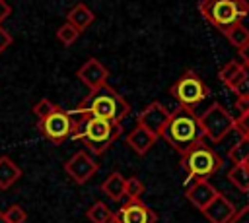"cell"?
I'll use <instances>...</instances> for the list:
<instances>
[{
    "instance_id": "obj_1",
    "label": "cell",
    "mask_w": 249,
    "mask_h": 223,
    "mask_svg": "<svg viewBox=\"0 0 249 223\" xmlns=\"http://www.w3.org/2000/svg\"><path fill=\"white\" fill-rule=\"evenodd\" d=\"M76 116H95L113 122H121L124 116L130 114V103L121 97L111 85L103 83L91 89L72 111Z\"/></svg>"
},
{
    "instance_id": "obj_2",
    "label": "cell",
    "mask_w": 249,
    "mask_h": 223,
    "mask_svg": "<svg viewBox=\"0 0 249 223\" xmlns=\"http://www.w3.org/2000/svg\"><path fill=\"white\" fill-rule=\"evenodd\" d=\"M72 116L76 120V128H74L72 138L80 140L93 155L105 153L123 134L121 122L95 118V116H76L74 112H72Z\"/></svg>"
},
{
    "instance_id": "obj_3",
    "label": "cell",
    "mask_w": 249,
    "mask_h": 223,
    "mask_svg": "<svg viewBox=\"0 0 249 223\" xmlns=\"http://www.w3.org/2000/svg\"><path fill=\"white\" fill-rule=\"evenodd\" d=\"M160 136L179 153L189 151L193 145L200 143L204 138L198 116L195 114V111L185 107H177L173 112H169V118Z\"/></svg>"
},
{
    "instance_id": "obj_4",
    "label": "cell",
    "mask_w": 249,
    "mask_h": 223,
    "mask_svg": "<svg viewBox=\"0 0 249 223\" xmlns=\"http://www.w3.org/2000/svg\"><path fill=\"white\" fill-rule=\"evenodd\" d=\"M181 167L187 173L185 186H191L196 180H208L212 175H216L222 169V157L216 149L200 142L189 151L181 153Z\"/></svg>"
},
{
    "instance_id": "obj_5",
    "label": "cell",
    "mask_w": 249,
    "mask_h": 223,
    "mask_svg": "<svg viewBox=\"0 0 249 223\" xmlns=\"http://www.w3.org/2000/svg\"><path fill=\"white\" fill-rule=\"evenodd\" d=\"M198 12L212 27L222 33L241 23V19L249 16L247 8L239 0H200Z\"/></svg>"
},
{
    "instance_id": "obj_6",
    "label": "cell",
    "mask_w": 249,
    "mask_h": 223,
    "mask_svg": "<svg viewBox=\"0 0 249 223\" xmlns=\"http://www.w3.org/2000/svg\"><path fill=\"white\" fill-rule=\"evenodd\" d=\"M169 93H171V97L179 103V107H185V109L195 111V107H198V105L210 95V89H208V85L198 78L196 72L187 70V72H183V76L169 87Z\"/></svg>"
},
{
    "instance_id": "obj_7",
    "label": "cell",
    "mask_w": 249,
    "mask_h": 223,
    "mask_svg": "<svg viewBox=\"0 0 249 223\" xmlns=\"http://www.w3.org/2000/svg\"><path fill=\"white\" fill-rule=\"evenodd\" d=\"M200 128L204 138H208L210 142L218 143L222 142L230 132H233L235 128V118L220 105V103H212L200 116H198Z\"/></svg>"
},
{
    "instance_id": "obj_8",
    "label": "cell",
    "mask_w": 249,
    "mask_h": 223,
    "mask_svg": "<svg viewBox=\"0 0 249 223\" xmlns=\"http://www.w3.org/2000/svg\"><path fill=\"white\" fill-rule=\"evenodd\" d=\"M74 128H76V120H74L72 112L62 111V109H58L56 112L39 120V132L54 145H60L62 142L72 138Z\"/></svg>"
},
{
    "instance_id": "obj_9",
    "label": "cell",
    "mask_w": 249,
    "mask_h": 223,
    "mask_svg": "<svg viewBox=\"0 0 249 223\" xmlns=\"http://www.w3.org/2000/svg\"><path fill=\"white\" fill-rule=\"evenodd\" d=\"M64 171L76 184H84L97 173V163L84 149H80L64 163Z\"/></svg>"
},
{
    "instance_id": "obj_10",
    "label": "cell",
    "mask_w": 249,
    "mask_h": 223,
    "mask_svg": "<svg viewBox=\"0 0 249 223\" xmlns=\"http://www.w3.org/2000/svg\"><path fill=\"white\" fill-rule=\"evenodd\" d=\"M167 118H169V111H167L161 103L154 101V103H150V105L138 114L136 126H140V128L148 130L150 134H154L156 138H160V134H161V130H163V126H165V122H167Z\"/></svg>"
},
{
    "instance_id": "obj_11",
    "label": "cell",
    "mask_w": 249,
    "mask_h": 223,
    "mask_svg": "<svg viewBox=\"0 0 249 223\" xmlns=\"http://www.w3.org/2000/svg\"><path fill=\"white\" fill-rule=\"evenodd\" d=\"M121 223H156L158 215L142 200H128L117 213Z\"/></svg>"
},
{
    "instance_id": "obj_12",
    "label": "cell",
    "mask_w": 249,
    "mask_h": 223,
    "mask_svg": "<svg viewBox=\"0 0 249 223\" xmlns=\"http://www.w3.org/2000/svg\"><path fill=\"white\" fill-rule=\"evenodd\" d=\"M76 76H78V80H80L86 87H89V91H91V89H95V87L107 83L109 72H107V68H105L97 58H88V60L80 66V70L76 72Z\"/></svg>"
},
{
    "instance_id": "obj_13",
    "label": "cell",
    "mask_w": 249,
    "mask_h": 223,
    "mask_svg": "<svg viewBox=\"0 0 249 223\" xmlns=\"http://www.w3.org/2000/svg\"><path fill=\"white\" fill-rule=\"evenodd\" d=\"M235 211H237L235 206H233L224 194L218 192V196L202 209V215H204L210 223H228V221L233 217Z\"/></svg>"
},
{
    "instance_id": "obj_14",
    "label": "cell",
    "mask_w": 249,
    "mask_h": 223,
    "mask_svg": "<svg viewBox=\"0 0 249 223\" xmlns=\"http://www.w3.org/2000/svg\"><path fill=\"white\" fill-rule=\"evenodd\" d=\"M187 200L196 207V209H204L216 196H218V190L208 182V180H196L193 182L191 186H187V192H185Z\"/></svg>"
},
{
    "instance_id": "obj_15",
    "label": "cell",
    "mask_w": 249,
    "mask_h": 223,
    "mask_svg": "<svg viewBox=\"0 0 249 223\" xmlns=\"http://www.w3.org/2000/svg\"><path fill=\"white\" fill-rule=\"evenodd\" d=\"M156 136L154 134H150L148 130H144V128H140V126H136L134 130H130L128 134H126V143H128V147L134 151V153H138V155H146L150 149H152V145L156 143Z\"/></svg>"
},
{
    "instance_id": "obj_16",
    "label": "cell",
    "mask_w": 249,
    "mask_h": 223,
    "mask_svg": "<svg viewBox=\"0 0 249 223\" xmlns=\"http://www.w3.org/2000/svg\"><path fill=\"white\" fill-rule=\"evenodd\" d=\"M93 19H95L93 12H91L89 6H86L84 2H78L76 6H72L70 12L66 14V23H70L72 27H76L80 33L86 31V29L93 23Z\"/></svg>"
},
{
    "instance_id": "obj_17",
    "label": "cell",
    "mask_w": 249,
    "mask_h": 223,
    "mask_svg": "<svg viewBox=\"0 0 249 223\" xmlns=\"http://www.w3.org/2000/svg\"><path fill=\"white\" fill-rule=\"evenodd\" d=\"M19 176H21V169L8 155H2L0 157V190H8L10 186H14L16 180H19Z\"/></svg>"
},
{
    "instance_id": "obj_18",
    "label": "cell",
    "mask_w": 249,
    "mask_h": 223,
    "mask_svg": "<svg viewBox=\"0 0 249 223\" xmlns=\"http://www.w3.org/2000/svg\"><path fill=\"white\" fill-rule=\"evenodd\" d=\"M101 192L105 196H109L113 202H121L124 198V176L121 173H111L103 184H101Z\"/></svg>"
},
{
    "instance_id": "obj_19",
    "label": "cell",
    "mask_w": 249,
    "mask_h": 223,
    "mask_svg": "<svg viewBox=\"0 0 249 223\" xmlns=\"http://www.w3.org/2000/svg\"><path fill=\"white\" fill-rule=\"evenodd\" d=\"M228 180L239 192H249V167L245 163H233L228 171Z\"/></svg>"
},
{
    "instance_id": "obj_20",
    "label": "cell",
    "mask_w": 249,
    "mask_h": 223,
    "mask_svg": "<svg viewBox=\"0 0 249 223\" xmlns=\"http://www.w3.org/2000/svg\"><path fill=\"white\" fill-rule=\"evenodd\" d=\"M224 35H226V39L230 41V45L235 47V48H241L243 45L249 43V29H247L243 23H237V25L230 27Z\"/></svg>"
},
{
    "instance_id": "obj_21",
    "label": "cell",
    "mask_w": 249,
    "mask_h": 223,
    "mask_svg": "<svg viewBox=\"0 0 249 223\" xmlns=\"http://www.w3.org/2000/svg\"><path fill=\"white\" fill-rule=\"evenodd\" d=\"M86 215H88V219H89L91 223H107L109 217L113 215V211L107 207V204L95 202L93 206H89V209L86 211Z\"/></svg>"
},
{
    "instance_id": "obj_22",
    "label": "cell",
    "mask_w": 249,
    "mask_h": 223,
    "mask_svg": "<svg viewBox=\"0 0 249 223\" xmlns=\"http://www.w3.org/2000/svg\"><path fill=\"white\" fill-rule=\"evenodd\" d=\"M228 157L231 163H245V159L249 157V140L239 138V142L228 151Z\"/></svg>"
},
{
    "instance_id": "obj_23",
    "label": "cell",
    "mask_w": 249,
    "mask_h": 223,
    "mask_svg": "<svg viewBox=\"0 0 249 223\" xmlns=\"http://www.w3.org/2000/svg\"><path fill=\"white\" fill-rule=\"evenodd\" d=\"M78 37H80V31H78L76 27H72L70 23H62V25L56 29V39H58L64 47L74 45V43L78 41Z\"/></svg>"
},
{
    "instance_id": "obj_24",
    "label": "cell",
    "mask_w": 249,
    "mask_h": 223,
    "mask_svg": "<svg viewBox=\"0 0 249 223\" xmlns=\"http://www.w3.org/2000/svg\"><path fill=\"white\" fill-rule=\"evenodd\" d=\"M144 182L138 178V176H130V178H124V196L128 200H140V196L144 194Z\"/></svg>"
},
{
    "instance_id": "obj_25",
    "label": "cell",
    "mask_w": 249,
    "mask_h": 223,
    "mask_svg": "<svg viewBox=\"0 0 249 223\" xmlns=\"http://www.w3.org/2000/svg\"><path fill=\"white\" fill-rule=\"evenodd\" d=\"M60 107L56 105V103H53L51 99H47V97H43V99H39L35 105H33V114L39 118V120H43V118H47L49 114H53V112H56Z\"/></svg>"
},
{
    "instance_id": "obj_26",
    "label": "cell",
    "mask_w": 249,
    "mask_h": 223,
    "mask_svg": "<svg viewBox=\"0 0 249 223\" xmlns=\"http://www.w3.org/2000/svg\"><path fill=\"white\" fill-rule=\"evenodd\" d=\"M241 70V62H237V60H230V62H226L222 68H220V72H218V78H220V81L222 83H230L233 78H235V74Z\"/></svg>"
},
{
    "instance_id": "obj_27",
    "label": "cell",
    "mask_w": 249,
    "mask_h": 223,
    "mask_svg": "<svg viewBox=\"0 0 249 223\" xmlns=\"http://www.w3.org/2000/svg\"><path fill=\"white\" fill-rule=\"evenodd\" d=\"M4 213V219L8 221V223H25V219H27V213H25V209L21 207V206H18V204H14V206H10L6 211H2Z\"/></svg>"
},
{
    "instance_id": "obj_28",
    "label": "cell",
    "mask_w": 249,
    "mask_h": 223,
    "mask_svg": "<svg viewBox=\"0 0 249 223\" xmlns=\"http://www.w3.org/2000/svg\"><path fill=\"white\" fill-rule=\"evenodd\" d=\"M237 97H249V66L243 64V76L239 80V83L231 89Z\"/></svg>"
},
{
    "instance_id": "obj_29",
    "label": "cell",
    "mask_w": 249,
    "mask_h": 223,
    "mask_svg": "<svg viewBox=\"0 0 249 223\" xmlns=\"http://www.w3.org/2000/svg\"><path fill=\"white\" fill-rule=\"evenodd\" d=\"M241 138L249 140V112H243L235 118V128H233Z\"/></svg>"
},
{
    "instance_id": "obj_30",
    "label": "cell",
    "mask_w": 249,
    "mask_h": 223,
    "mask_svg": "<svg viewBox=\"0 0 249 223\" xmlns=\"http://www.w3.org/2000/svg\"><path fill=\"white\" fill-rule=\"evenodd\" d=\"M228 223H249V206H245V207H241L239 211H235L233 217H231Z\"/></svg>"
},
{
    "instance_id": "obj_31",
    "label": "cell",
    "mask_w": 249,
    "mask_h": 223,
    "mask_svg": "<svg viewBox=\"0 0 249 223\" xmlns=\"http://www.w3.org/2000/svg\"><path fill=\"white\" fill-rule=\"evenodd\" d=\"M12 43H14L12 35H10V33H8V31H6V29L0 25V54H2V52H4V50H6V48L12 45Z\"/></svg>"
},
{
    "instance_id": "obj_32",
    "label": "cell",
    "mask_w": 249,
    "mask_h": 223,
    "mask_svg": "<svg viewBox=\"0 0 249 223\" xmlns=\"http://www.w3.org/2000/svg\"><path fill=\"white\" fill-rule=\"evenodd\" d=\"M235 107H237L239 114H243V112H249V97H237V101H235Z\"/></svg>"
},
{
    "instance_id": "obj_33",
    "label": "cell",
    "mask_w": 249,
    "mask_h": 223,
    "mask_svg": "<svg viewBox=\"0 0 249 223\" xmlns=\"http://www.w3.org/2000/svg\"><path fill=\"white\" fill-rule=\"evenodd\" d=\"M10 14H12V6H10L6 0H0V25H2V21H4Z\"/></svg>"
},
{
    "instance_id": "obj_34",
    "label": "cell",
    "mask_w": 249,
    "mask_h": 223,
    "mask_svg": "<svg viewBox=\"0 0 249 223\" xmlns=\"http://www.w3.org/2000/svg\"><path fill=\"white\" fill-rule=\"evenodd\" d=\"M237 52H239V58H241V64H245V66H249V43H247V45H243L241 48H237Z\"/></svg>"
},
{
    "instance_id": "obj_35",
    "label": "cell",
    "mask_w": 249,
    "mask_h": 223,
    "mask_svg": "<svg viewBox=\"0 0 249 223\" xmlns=\"http://www.w3.org/2000/svg\"><path fill=\"white\" fill-rule=\"evenodd\" d=\"M107 223H121V221H119V217H117V215L113 213V215L109 217V221H107Z\"/></svg>"
},
{
    "instance_id": "obj_36",
    "label": "cell",
    "mask_w": 249,
    "mask_h": 223,
    "mask_svg": "<svg viewBox=\"0 0 249 223\" xmlns=\"http://www.w3.org/2000/svg\"><path fill=\"white\" fill-rule=\"evenodd\" d=\"M239 2H241V4L247 8V12H249V0H239Z\"/></svg>"
},
{
    "instance_id": "obj_37",
    "label": "cell",
    "mask_w": 249,
    "mask_h": 223,
    "mask_svg": "<svg viewBox=\"0 0 249 223\" xmlns=\"http://www.w3.org/2000/svg\"><path fill=\"white\" fill-rule=\"evenodd\" d=\"M0 223H8V221L4 219V213H2V209H0Z\"/></svg>"
},
{
    "instance_id": "obj_38",
    "label": "cell",
    "mask_w": 249,
    "mask_h": 223,
    "mask_svg": "<svg viewBox=\"0 0 249 223\" xmlns=\"http://www.w3.org/2000/svg\"><path fill=\"white\" fill-rule=\"evenodd\" d=\"M245 165H247V167H249V157H247V159H245Z\"/></svg>"
}]
</instances>
